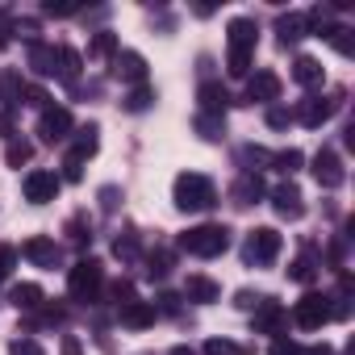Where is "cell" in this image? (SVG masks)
<instances>
[{
	"mask_svg": "<svg viewBox=\"0 0 355 355\" xmlns=\"http://www.w3.org/2000/svg\"><path fill=\"white\" fill-rule=\"evenodd\" d=\"M214 201H218V189L205 180V175H197V171L175 175V205L180 209H209Z\"/></svg>",
	"mask_w": 355,
	"mask_h": 355,
	"instance_id": "obj_1",
	"label": "cell"
},
{
	"mask_svg": "<svg viewBox=\"0 0 355 355\" xmlns=\"http://www.w3.org/2000/svg\"><path fill=\"white\" fill-rule=\"evenodd\" d=\"M251 51H255V21H247V17L230 21V59H226L230 76L251 71Z\"/></svg>",
	"mask_w": 355,
	"mask_h": 355,
	"instance_id": "obj_2",
	"label": "cell"
},
{
	"mask_svg": "<svg viewBox=\"0 0 355 355\" xmlns=\"http://www.w3.org/2000/svg\"><path fill=\"white\" fill-rule=\"evenodd\" d=\"M226 247H230V230H226V226H197V230H189V234L180 239V251L201 255V259H214V255H222Z\"/></svg>",
	"mask_w": 355,
	"mask_h": 355,
	"instance_id": "obj_3",
	"label": "cell"
},
{
	"mask_svg": "<svg viewBox=\"0 0 355 355\" xmlns=\"http://www.w3.org/2000/svg\"><path fill=\"white\" fill-rule=\"evenodd\" d=\"M101 280H105V272H101V263H96V259L76 263V268H71V297H76V301H96Z\"/></svg>",
	"mask_w": 355,
	"mask_h": 355,
	"instance_id": "obj_4",
	"label": "cell"
},
{
	"mask_svg": "<svg viewBox=\"0 0 355 355\" xmlns=\"http://www.w3.org/2000/svg\"><path fill=\"white\" fill-rule=\"evenodd\" d=\"M330 318H334L330 297H318V293L301 297V301H297V309H293V322H297V326H305V330H318V326H322V322H330Z\"/></svg>",
	"mask_w": 355,
	"mask_h": 355,
	"instance_id": "obj_5",
	"label": "cell"
},
{
	"mask_svg": "<svg viewBox=\"0 0 355 355\" xmlns=\"http://www.w3.org/2000/svg\"><path fill=\"white\" fill-rule=\"evenodd\" d=\"M276 255H280V234H276L272 226L251 230V239H247V259H251V263H272Z\"/></svg>",
	"mask_w": 355,
	"mask_h": 355,
	"instance_id": "obj_6",
	"label": "cell"
},
{
	"mask_svg": "<svg viewBox=\"0 0 355 355\" xmlns=\"http://www.w3.org/2000/svg\"><path fill=\"white\" fill-rule=\"evenodd\" d=\"M26 197H30L34 205L55 201V197H59V175H55V171H30V175H26Z\"/></svg>",
	"mask_w": 355,
	"mask_h": 355,
	"instance_id": "obj_7",
	"label": "cell"
},
{
	"mask_svg": "<svg viewBox=\"0 0 355 355\" xmlns=\"http://www.w3.org/2000/svg\"><path fill=\"white\" fill-rule=\"evenodd\" d=\"M313 175H318L322 189H338L343 184V159L334 150H318L313 155Z\"/></svg>",
	"mask_w": 355,
	"mask_h": 355,
	"instance_id": "obj_8",
	"label": "cell"
},
{
	"mask_svg": "<svg viewBox=\"0 0 355 355\" xmlns=\"http://www.w3.org/2000/svg\"><path fill=\"white\" fill-rule=\"evenodd\" d=\"M67 130H71V113L67 109H42V121H38L42 142H63Z\"/></svg>",
	"mask_w": 355,
	"mask_h": 355,
	"instance_id": "obj_9",
	"label": "cell"
},
{
	"mask_svg": "<svg viewBox=\"0 0 355 355\" xmlns=\"http://www.w3.org/2000/svg\"><path fill=\"white\" fill-rule=\"evenodd\" d=\"M284 322H288V309H284L280 301L263 297V305H259V313H255V334H276Z\"/></svg>",
	"mask_w": 355,
	"mask_h": 355,
	"instance_id": "obj_10",
	"label": "cell"
},
{
	"mask_svg": "<svg viewBox=\"0 0 355 355\" xmlns=\"http://www.w3.org/2000/svg\"><path fill=\"white\" fill-rule=\"evenodd\" d=\"M334 109H338V96H309V101L301 105V121H305V125H322Z\"/></svg>",
	"mask_w": 355,
	"mask_h": 355,
	"instance_id": "obj_11",
	"label": "cell"
},
{
	"mask_svg": "<svg viewBox=\"0 0 355 355\" xmlns=\"http://www.w3.org/2000/svg\"><path fill=\"white\" fill-rule=\"evenodd\" d=\"M272 205H276V214H280V218H301V214H305L297 184H280V189L272 193Z\"/></svg>",
	"mask_w": 355,
	"mask_h": 355,
	"instance_id": "obj_12",
	"label": "cell"
},
{
	"mask_svg": "<svg viewBox=\"0 0 355 355\" xmlns=\"http://www.w3.org/2000/svg\"><path fill=\"white\" fill-rule=\"evenodd\" d=\"M21 255L34 259L38 268H55V263H59V247H55V239H30V243L21 247Z\"/></svg>",
	"mask_w": 355,
	"mask_h": 355,
	"instance_id": "obj_13",
	"label": "cell"
},
{
	"mask_svg": "<svg viewBox=\"0 0 355 355\" xmlns=\"http://www.w3.org/2000/svg\"><path fill=\"white\" fill-rule=\"evenodd\" d=\"M247 96H251V101H276V96H280V76H276V71H259V76L247 84Z\"/></svg>",
	"mask_w": 355,
	"mask_h": 355,
	"instance_id": "obj_14",
	"label": "cell"
},
{
	"mask_svg": "<svg viewBox=\"0 0 355 355\" xmlns=\"http://www.w3.org/2000/svg\"><path fill=\"white\" fill-rule=\"evenodd\" d=\"M226 105H230V92H226L222 84H205V88H201V109H205L209 117H222Z\"/></svg>",
	"mask_w": 355,
	"mask_h": 355,
	"instance_id": "obj_15",
	"label": "cell"
},
{
	"mask_svg": "<svg viewBox=\"0 0 355 355\" xmlns=\"http://www.w3.org/2000/svg\"><path fill=\"white\" fill-rule=\"evenodd\" d=\"M234 197H239V205H255L263 197V180H259L255 171H243L239 184H234Z\"/></svg>",
	"mask_w": 355,
	"mask_h": 355,
	"instance_id": "obj_16",
	"label": "cell"
},
{
	"mask_svg": "<svg viewBox=\"0 0 355 355\" xmlns=\"http://www.w3.org/2000/svg\"><path fill=\"white\" fill-rule=\"evenodd\" d=\"M113 71H117L121 80H142V76H146V63H142V55H134V51H125V55H117V63H113Z\"/></svg>",
	"mask_w": 355,
	"mask_h": 355,
	"instance_id": "obj_17",
	"label": "cell"
},
{
	"mask_svg": "<svg viewBox=\"0 0 355 355\" xmlns=\"http://www.w3.org/2000/svg\"><path fill=\"white\" fill-rule=\"evenodd\" d=\"M184 293H189V301H218V284L209 276H189Z\"/></svg>",
	"mask_w": 355,
	"mask_h": 355,
	"instance_id": "obj_18",
	"label": "cell"
},
{
	"mask_svg": "<svg viewBox=\"0 0 355 355\" xmlns=\"http://www.w3.org/2000/svg\"><path fill=\"white\" fill-rule=\"evenodd\" d=\"M121 322H125V326H134V330H142V326H150V322H155V305L130 301V305L121 309Z\"/></svg>",
	"mask_w": 355,
	"mask_h": 355,
	"instance_id": "obj_19",
	"label": "cell"
},
{
	"mask_svg": "<svg viewBox=\"0 0 355 355\" xmlns=\"http://www.w3.org/2000/svg\"><path fill=\"white\" fill-rule=\"evenodd\" d=\"M293 80H297V84H305V88L322 84V63H318V59H297V67H293Z\"/></svg>",
	"mask_w": 355,
	"mask_h": 355,
	"instance_id": "obj_20",
	"label": "cell"
},
{
	"mask_svg": "<svg viewBox=\"0 0 355 355\" xmlns=\"http://www.w3.org/2000/svg\"><path fill=\"white\" fill-rule=\"evenodd\" d=\"M9 297H13L17 309H38V305H42V288H38V284H17Z\"/></svg>",
	"mask_w": 355,
	"mask_h": 355,
	"instance_id": "obj_21",
	"label": "cell"
},
{
	"mask_svg": "<svg viewBox=\"0 0 355 355\" xmlns=\"http://www.w3.org/2000/svg\"><path fill=\"white\" fill-rule=\"evenodd\" d=\"M30 67H34V71H42V76H55V51L34 42V51H30Z\"/></svg>",
	"mask_w": 355,
	"mask_h": 355,
	"instance_id": "obj_22",
	"label": "cell"
},
{
	"mask_svg": "<svg viewBox=\"0 0 355 355\" xmlns=\"http://www.w3.org/2000/svg\"><path fill=\"white\" fill-rule=\"evenodd\" d=\"M276 30H280V42L288 46V42H297V38L305 34V17H280V26H276Z\"/></svg>",
	"mask_w": 355,
	"mask_h": 355,
	"instance_id": "obj_23",
	"label": "cell"
},
{
	"mask_svg": "<svg viewBox=\"0 0 355 355\" xmlns=\"http://www.w3.org/2000/svg\"><path fill=\"white\" fill-rule=\"evenodd\" d=\"M117 51V38L109 34V30H101L96 38H92V46H88V59H105V55H113Z\"/></svg>",
	"mask_w": 355,
	"mask_h": 355,
	"instance_id": "obj_24",
	"label": "cell"
},
{
	"mask_svg": "<svg viewBox=\"0 0 355 355\" xmlns=\"http://www.w3.org/2000/svg\"><path fill=\"white\" fill-rule=\"evenodd\" d=\"M30 155H34V146H30L26 138H13V142H9V150H5L9 167H21V163H30Z\"/></svg>",
	"mask_w": 355,
	"mask_h": 355,
	"instance_id": "obj_25",
	"label": "cell"
},
{
	"mask_svg": "<svg viewBox=\"0 0 355 355\" xmlns=\"http://www.w3.org/2000/svg\"><path fill=\"white\" fill-rule=\"evenodd\" d=\"M88 230H92V226H88V214H76V218H71V222H67V239H71V243H76V247H84V243H88V239H92V234H88Z\"/></svg>",
	"mask_w": 355,
	"mask_h": 355,
	"instance_id": "obj_26",
	"label": "cell"
},
{
	"mask_svg": "<svg viewBox=\"0 0 355 355\" xmlns=\"http://www.w3.org/2000/svg\"><path fill=\"white\" fill-rule=\"evenodd\" d=\"M313 272H318V263H313V255H309V251H305V255L288 268V276H293L297 284H309V280H313Z\"/></svg>",
	"mask_w": 355,
	"mask_h": 355,
	"instance_id": "obj_27",
	"label": "cell"
},
{
	"mask_svg": "<svg viewBox=\"0 0 355 355\" xmlns=\"http://www.w3.org/2000/svg\"><path fill=\"white\" fill-rule=\"evenodd\" d=\"M272 163H276V171L293 175V171L301 167V150H280V155H272Z\"/></svg>",
	"mask_w": 355,
	"mask_h": 355,
	"instance_id": "obj_28",
	"label": "cell"
},
{
	"mask_svg": "<svg viewBox=\"0 0 355 355\" xmlns=\"http://www.w3.org/2000/svg\"><path fill=\"white\" fill-rule=\"evenodd\" d=\"M205 355H247L239 343H230V338H209L205 343Z\"/></svg>",
	"mask_w": 355,
	"mask_h": 355,
	"instance_id": "obj_29",
	"label": "cell"
},
{
	"mask_svg": "<svg viewBox=\"0 0 355 355\" xmlns=\"http://www.w3.org/2000/svg\"><path fill=\"white\" fill-rule=\"evenodd\" d=\"M150 101H155V92H150V88H134V92L125 96V109H130V113H142Z\"/></svg>",
	"mask_w": 355,
	"mask_h": 355,
	"instance_id": "obj_30",
	"label": "cell"
},
{
	"mask_svg": "<svg viewBox=\"0 0 355 355\" xmlns=\"http://www.w3.org/2000/svg\"><path fill=\"white\" fill-rule=\"evenodd\" d=\"M197 130H201V138H222V117L201 113V117H197Z\"/></svg>",
	"mask_w": 355,
	"mask_h": 355,
	"instance_id": "obj_31",
	"label": "cell"
},
{
	"mask_svg": "<svg viewBox=\"0 0 355 355\" xmlns=\"http://www.w3.org/2000/svg\"><path fill=\"white\" fill-rule=\"evenodd\" d=\"M17 88H21V76H17V71H9L5 80H0V96H5V105L17 101Z\"/></svg>",
	"mask_w": 355,
	"mask_h": 355,
	"instance_id": "obj_32",
	"label": "cell"
},
{
	"mask_svg": "<svg viewBox=\"0 0 355 355\" xmlns=\"http://www.w3.org/2000/svg\"><path fill=\"white\" fill-rule=\"evenodd\" d=\"M171 272V251H150V276H167Z\"/></svg>",
	"mask_w": 355,
	"mask_h": 355,
	"instance_id": "obj_33",
	"label": "cell"
},
{
	"mask_svg": "<svg viewBox=\"0 0 355 355\" xmlns=\"http://www.w3.org/2000/svg\"><path fill=\"white\" fill-rule=\"evenodd\" d=\"M113 251H117L121 259H134V255H138V239H134V234H125V239H117V243H113Z\"/></svg>",
	"mask_w": 355,
	"mask_h": 355,
	"instance_id": "obj_34",
	"label": "cell"
},
{
	"mask_svg": "<svg viewBox=\"0 0 355 355\" xmlns=\"http://www.w3.org/2000/svg\"><path fill=\"white\" fill-rule=\"evenodd\" d=\"M13 355H42V347L34 343V338H13V347H9Z\"/></svg>",
	"mask_w": 355,
	"mask_h": 355,
	"instance_id": "obj_35",
	"label": "cell"
},
{
	"mask_svg": "<svg viewBox=\"0 0 355 355\" xmlns=\"http://www.w3.org/2000/svg\"><path fill=\"white\" fill-rule=\"evenodd\" d=\"M13 259H17V251H13V247H5V243H0V280H5V276H9V268H13Z\"/></svg>",
	"mask_w": 355,
	"mask_h": 355,
	"instance_id": "obj_36",
	"label": "cell"
},
{
	"mask_svg": "<svg viewBox=\"0 0 355 355\" xmlns=\"http://www.w3.org/2000/svg\"><path fill=\"white\" fill-rule=\"evenodd\" d=\"M288 121H293V117H288V109H268V125H272V130H284Z\"/></svg>",
	"mask_w": 355,
	"mask_h": 355,
	"instance_id": "obj_37",
	"label": "cell"
},
{
	"mask_svg": "<svg viewBox=\"0 0 355 355\" xmlns=\"http://www.w3.org/2000/svg\"><path fill=\"white\" fill-rule=\"evenodd\" d=\"M272 355H301V347L288 343V338H276V343H272Z\"/></svg>",
	"mask_w": 355,
	"mask_h": 355,
	"instance_id": "obj_38",
	"label": "cell"
},
{
	"mask_svg": "<svg viewBox=\"0 0 355 355\" xmlns=\"http://www.w3.org/2000/svg\"><path fill=\"white\" fill-rule=\"evenodd\" d=\"M159 309H163V313H175V309H180V297H171V293H159Z\"/></svg>",
	"mask_w": 355,
	"mask_h": 355,
	"instance_id": "obj_39",
	"label": "cell"
},
{
	"mask_svg": "<svg viewBox=\"0 0 355 355\" xmlns=\"http://www.w3.org/2000/svg\"><path fill=\"white\" fill-rule=\"evenodd\" d=\"M46 101H51V96H46L42 88H30V105H34V109H46Z\"/></svg>",
	"mask_w": 355,
	"mask_h": 355,
	"instance_id": "obj_40",
	"label": "cell"
},
{
	"mask_svg": "<svg viewBox=\"0 0 355 355\" xmlns=\"http://www.w3.org/2000/svg\"><path fill=\"white\" fill-rule=\"evenodd\" d=\"M63 355H84V351H80V338H76V334H67V338H63Z\"/></svg>",
	"mask_w": 355,
	"mask_h": 355,
	"instance_id": "obj_41",
	"label": "cell"
},
{
	"mask_svg": "<svg viewBox=\"0 0 355 355\" xmlns=\"http://www.w3.org/2000/svg\"><path fill=\"white\" fill-rule=\"evenodd\" d=\"M5 46H9V26L0 21V51H5Z\"/></svg>",
	"mask_w": 355,
	"mask_h": 355,
	"instance_id": "obj_42",
	"label": "cell"
},
{
	"mask_svg": "<svg viewBox=\"0 0 355 355\" xmlns=\"http://www.w3.org/2000/svg\"><path fill=\"white\" fill-rule=\"evenodd\" d=\"M301 355H330V347H309V351H301Z\"/></svg>",
	"mask_w": 355,
	"mask_h": 355,
	"instance_id": "obj_43",
	"label": "cell"
},
{
	"mask_svg": "<svg viewBox=\"0 0 355 355\" xmlns=\"http://www.w3.org/2000/svg\"><path fill=\"white\" fill-rule=\"evenodd\" d=\"M171 355H197L193 347H171Z\"/></svg>",
	"mask_w": 355,
	"mask_h": 355,
	"instance_id": "obj_44",
	"label": "cell"
},
{
	"mask_svg": "<svg viewBox=\"0 0 355 355\" xmlns=\"http://www.w3.org/2000/svg\"><path fill=\"white\" fill-rule=\"evenodd\" d=\"M0 134H9V113H0Z\"/></svg>",
	"mask_w": 355,
	"mask_h": 355,
	"instance_id": "obj_45",
	"label": "cell"
}]
</instances>
